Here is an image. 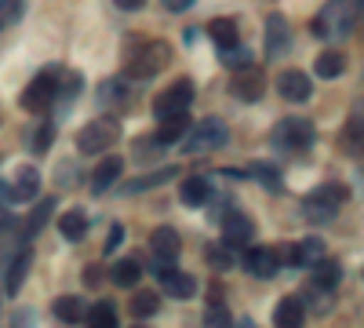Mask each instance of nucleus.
<instances>
[{"label": "nucleus", "mask_w": 364, "mask_h": 328, "mask_svg": "<svg viewBox=\"0 0 364 328\" xmlns=\"http://www.w3.org/2000/svg\"><path fill=\"white\" fill-rule=\"evenodd\" d=\"M357 15H360V0H353V8H350V0H328L321 15L314 18V33L328 44H343L353 33Z\"/></svg>", "instance_id": "1"}, {"label": "nucleus", "mask_w": 364, "mask_h": 328, "mask_svg": "<svg viewBox=\"0 0 364 328\" xmlns=\"http://www.w3.org/2000/svg\"><path fill=\"white\" fill-rule=\"evenodd\" d=\"M226 139H230V128L223 117H204V121L186 128L178 146H182V154H211L219 146H226Z\"/></svg>", "instance_id": "2"}, {"label": "nucleus", "mask_w": 364, "mask_h": 328, "mask_svg": "<svg viewBox=\"0 0 364 328\" xmlns=\"http://www.w3.org/2000/svg\"><path fill=\"white\" fill-rule=\"evenodd\" d=\"M168 58H171V48L164 41H154V44H146L139 51L128 55V63H124V77L132 80H149L154 73H161L168 66Z\"/></svg>", "instance_id": "3"}, {"label": "nucleus", "mask_w": 364, "mask_h": 328, "mask_svg": "<svg viewBox=\"0 0 364 328\" xmlns=\"http://www.w3.org/2000/svg\"><path fill=\"white\" fill-rule=\"evenodd\" d=\"M346 197H350V190L339 186V183L321 186V190H314L306 201H302V216H306V223H331L339 216V204Z\"/></svg>", "instance_id": "4"}, {"label": "nucleus", "mask_w": 364, "mask_h": 328, "mask_svg": "<svg viewBox=\"0 0 364 328\" xmlns=\"http://www.w3.org/2000/svg\"><path fill=\"white\" fill-rule=\"evenodd\" d=\"M117 139H120V125L113 121V117H95V121H87V125L80 128V135H77V150L91 157V154L109 150Z\"/></svg>", "instance_id": "5"}, {"label": "nucleus", "mask_w": 364, "mask_h": 328, "mask_svg": "<svg viewBox=\"0 0 364 328\" xmlns=\"http://www.w3.org/2000/svg\"><path fill=\"white\" fill-rule=\"evenodd\" d=\"M310 142H314V125L306 117H284L273 128V146H281V150H306Z\"/></svg>", "instance_id": "6"}, {"label": "nucleus", "mask_w": 364, "mask_h": 328, "mask_svg": "<svg viewBox=\"0 0 364 328\" xmlns=\"http://www.w3.org/2000/svg\"><path fill=\"white\" fill-rule=\"evenodd\" d=\"M190 102H193V80H186V77H178L171 88H164V92L154 99V113L161 117H175V113H186L190 110Z\"/></svg>", "instance_id": "7"}, {"label": "nucleus", "mask_w": 364, "mask_h": 328, "mask_svg": "<svg viewBox=\"0 0 364 328\" xmlns=\"http://www.w3.org/2000/svg\"><path fill=\"white\" fill-rule=\"evenodd\" d=\"M55 95H58V77H55L51 70H44V73H37L33 80H29V88L22 92V110L44 113V110L55 102Z\"/></svg>", "instance_id": "8"}, {"label": "nucleus", "mask_w": 364, "mask_h": 328, "mask_svg": "<svg viewBox=\"0 0 364 328\" xmlns=\"http://www.w3.org/2000/svg\"><path fill=\"white\" fill-rule=\"evenodd\" d=\"M277 92H281V99H288V102H306V99L314 95V80L302 73V70H284V73L277 77Z\"/></svg>", "instance_id": "9"}, {"label": "nucleus", "mask_w": 364, "mask_h": 328, "mask_svg": "<svg viewBox=\"0 0 364 328\" xmlns=\"http://www.w3.org/2000/svg\"><path fill=\"white\" fill-rule=\"evenodd\" d=\"M233 95L245 102H259L266 95V77L255 66H245L240 73H233Z\"/></svg>", "instance_id": "10"}, {"label": "nucleus", "mask_w": 364, "mask_h": 328, "mask_svg": "<svg viewBox=\"0 0 364 328\" xmlns=\"http://www.w3.org/2000/svg\"><path fill=\"white\" fill-rule=\"evenodd\" d=\"M288 48H291V26H288V18L284 15H269L266 18V51L277 58Z\"/></svg>", "instance_id": "11"}, {"label": "nucleus", "mask_w": 364, "mask_h": 328, "mask_svg": "<svg viewBox=\"0 0 364 328\" xmlns=\"http://www.w3.org/2000/svg\"><path fill=\"white\" fill-rule=\"evenodd\" d=\"M252 233H255V226H252V219H248L245 212H230V216L223 219V237H226V245H230V248L248 245V241H252Z\"/></svg>", "instance_id": "12"}, {"label": "nucleus", "mask_w": 364, "mask_h": 328, "mask_svg": "<svg viewBox=\"0 0 364 328\" xmlns=\"http://www.w3.org/2000/svg\"><path fill=\"white\" fill-rule=\"evenodd\" d=\"M178 175V168H161V171H149V175H139V179H128L124 186H120V194L124 197H135V194H142V190H157V186H164V183H171V179Z\"/></svg>", "instance_id": "13"}, {"label": "nucleus", "mask_w": 364, "mask_h": 328, "mask_svg": "<svg viewBox=\"0 0 364 328\" xmlns=\"http://www.w3.org/2000/svg\"><path fill=\"white\" fill-rule=\"evenodd\" d=\"M149 248H154L157 263H171V259L178 255V248H182L175 226H157V230H154V237H149Z\"/></svg>", "instance_id": "14"}, {"label": "nucleus", "mask_w": 364, "mask_h": 328, "mask_svg": "<svg viewBox=\"0 0 364 328\" xmlns=\"http://www.w3.org/2000/svg\"><path fill=\"white\" fill-rule=\"evenodd\" d=\"M178 197L186 208H204L211 201V186H208V179L204 175H190V179H182V186H178Z\"/></svg>", "instance_id": "15"}, {"label": "nucleus", "mask_w": 364, "mask_h": 328, "mask_svg": "<svg viewBox=\"0 0 364 328\" xmlns=\"http://www.w3.org/2000/svg\"><path fill=\"white\" fill-rule=\"evenodd\" d=\"M37 190H41V171L33 164H22L11 183V201H33Z\"/></svg>", "instance_id": "16"}, {"label": "nucleus", "mask_w": 364, "mask_h": 328, "mask_svg": "<svg viewBox=\"0 0 364 328\" xmlns=\"http://www.w3.org/2000/svg\"><path fill=\"white\" fill-rule=\"evenodd\" d=\"M302 317H306V303H302L299 295H284V300L277 303V310H273V321H277V328H299Z\"/></svg>", "instance_id": "17"}, {"label": "nucleus", "mask_w": 364, "mask_h": 328, "mask_svg": "<svg viewBox=\"0 0 364 328\" xmlns=\"http://www.w3.org/2000/svg\"><path fill=\"white\" fill-rule=\"evenodd\" d=\"M161 281H164V292L171 300H193L197 295V281L182 270H161Z\"/></svg>", "instance_id": "18"}, {"label": "nucleus", "mask_w": 364, "mask_h": 328, "mask_svg": "<svg viewBox=\"0 0 364 328\" xmlns=\"http://www.w3.org/2000/svg\"><path fill=\"white\" fill-rule=\"evenodd\" d=\"M120 168H124V161H120V157L99 161L95 171H91V190H95V194H106V190L117 183V179H120Z\"/></svg>", "instance_id": "19"}, {"label": "nucleus", "mask_w": 364, "mask_h": 328, "mask_svg": "<svg viewBox=\"0 0 364 328\" xmlns=\"http://www.w3.org/2000/svg\"><path fill=\"white\" fill-rule=\"evenodd\" d=\"M343 70H346V55H343L339 48L321 51L317 63H314V73H317L321 80H336V77H343Z\"/></svg>", "instance_id": "20"}, {"label": "nucleus", "mask_w": 364, "mask_h": 328, "mask_svg": "<svg viewBox=\"0 0 364 328\" xmlns=\"http://www.w3.org/2000/svg\"><path fill=\"white\" fill-rule=\"evenodd\" d=\"M29 263H33V252L29 248H22L15 259H11V266H8V274H4V288H8V295H18L22 292V285H26V274H29Z\"/></svg>", "instance_id": "21"}, {"label": "nucleus", "mask_w": 364, "mask_h": 328, "mask_svg": "<svg viewBox=\"0 0 364 328\" xmlns=\"http://www.w3.org/2000/svg\"><path fill=\"white\" fill-rule=\"evenodd\" d=\"M186 128H190V117H186V113L164 117V121H161V128H157V146H175V142H182Z\"/></svg>", "instance_id": "22"}, {"label": "nucleus", "mask_w": 364, "mask_h": 328, "mask_svg": "<svg viewBox=\"0 0 364 328\" xmlns=\"http://www.w3.org/2000/svg\"><path fill=\"white\" fill-rule=\"evenodd\" d=\"M277 248H252L248 252V270L255 274V277H273L277 274Z\"/></svg>", "instance_id": "23"}, {"label": "nucleus", "mask_w": 364, "mask_h": 328, "mask_svg": "<svg viewBox=\"0 0 364 328\" xmlns=\"http://www.w3.org/2000/svg\"><path fill=\"white\" fill-rule=\"evenodd\" d=\"M58 233H63L66 241H80V237L87 233V216L80 212V208L63 212V216H58Z\"/></svg>", "instance_id": "24"}, {"label": "nucleus", "mask_w": 364, "mask_h": 328, "mask_svg": "<svg viewBox=\"0 0 364 328\" xmlns=\"http://www.w3.org/2000/svg\"><path fill=\"white\" fill-rule=\"evenodd\" d=\"M339 277H343V266H339L336 259H321V263H314V288L331 292V288L339 285Z\"/></svg>", "instance_id": "25"}, {"label": "nucleus", "mask_w": 364, "mask_h": 328, "mask_svg": "<svg viewBox=\"0 0 364 328\" xmlns=\"http://www.w3.org/2000/svg\"><path fill=\"white\" fill-rule=\"evenodd\" d=\"M208 37L215 41L223 51L233 48V44H237V22H233V18H211V22H208Z\"/></svg>", "instance_id": "26"}, {"label": "nucleus", "mask_w": 364, "mask_h": 328, "mask_svg": "<svg viewBox=\"0 0 364 328\" xmlns=\"http://www.w3.org/2000/svg\"><path fill=\"white\" fill-rule=\"evenodd\" d=\"M109 281L120 285V288H135V281H142V266L135 259H120L109 270Z\"/></svg>", "instance_id": "27"}, {"label": "nucleus", "mask_w": 364, "mask_h": 328, "mask_svg": "<svg viewBox=\"0 0 364 328\" xmlns=\"http://www.w3.org/2000/svg\"><path fill=\"white\" fill-rule=\"evenodd\" d=\"M51 310H55V317L63 321V324H77L84 307H80V300H77V295H58V300L51 303Z\"/></svg>", "instance_id": "28"}, {"label": "nucleus", "mask_w": 364, "mask_h": 328, "mask_svg": "<svg viewBox=\"0 0 364 328\" xmlns=\"http://www.w3.org/2000/svg\"><path fill=\"white\" fill-rule=\"evenodd\" d=\"M51 212H55V201L51 197H44L37 208H33V216H29L26 223H22V230H26V237L29 233H41L44 226H48V219H51Z\"/></svg>", "instance_id": "29"}, {"label": "nucleus", "mask_w": 364, "mask_h": 328, "mask_svg": "<svg viewBox=\"0 0 364 328\" xmlns=\"http://www.w3.org/2000/svg\"><path fill=\"white\" fill-rule=\"evenodd\" d=\"M157 310H161V295H157V292L146 288V292H135V295H132V314H135V317H154Z\"/></svg>", "instance_id": "30"}, {"label": "nucleus", "mask_w": 364, "mask_h": 328, "mask_svg": "<svg viewBox=\"0 0 364 328\" xmlns=\"http://www.w3.org/2000/svg\"><path fill=\"white\" fill-rule=\"evenodd\" d=\"M204 255H208V263L215 266V270H230V266L237 263V255H233V248H230L226 241H215V245H208V248H204Z\"/></svg>", "instance_id": "31"}, {"label": "nucleus", "mask_w": 364, "mask_h": 328, "mask_svg": "<svg viewBox=\"0 0 364 328\" xmlns=\"http://www.w3.org/2000/svg\"><path fill=\"white\" fill-rule=\"evenodd\" d=\"M87 328H117V310L109 303H95L87 310Z\"/></svg>", "instance_id": "32"}, {"label": "nucleus", "mask_w": 364, "mask_h": 328, "mask_svg": "<svg viewBox=\"0 0 364 328\" xmlns=\"http://www.w3.org/2000/svg\"><path fill=\"white\" fill-rule=\"evenodd\" d=\"M321 259H324V241H321V237H306V241H299V266L302 263L314 266Z\"/></svg>", "instance_id": "33"}, {"label": "nucleus", "mask_w": 364, "mask_h": 328, "mask_svg": "<svg viewBox=\"0 0 364 328\" xmlns=\"http://www.w3.org/2000/svg\"><path fill=\"white\" fill-rule=\"evenodd\" d=\"M204 328H233L230 310H226L223 303H211V307L204 310Z\"/></svg>", "instance_id": "34"}, {"label": "nucleus", "mask_w": 364, "mask_h": 328, "mask_svg": "<svg viewBox=\"0 0 364 328\" xmlns=\"http://www.w3.org/2000/svg\"><path fill=\"white\" fill-rule=\"evenodd\" d=\"M26 15V0H0V26H15Z\"/></svg>", "instance_id": "35"}, {"label": "nucleus", "mask_w": 364, "mask_h": 328, "mask_svg": "<svg viewBox=\"0 0 364 328\" xmlns=\"http://www.w3.org/2000/svg\"><path fill=\"white\" fill-rule=\"evenodd\" d=\"M51 135H55V125L44 121V125L33 132V139H26V142H29V150H33V154H44L48 146H51Z\"/></svg>", "instance_id": "36"}, {"label": "nucleus", "mask_w": 364, "mask_h": 328, "mask_svg": "<svg viewBox=\"0 0 364 328\" xmlns=\"http://www.w3.org/2000/svg\"><path fill=\"white\" fill-rule=\"evenodd\" d=\"M245 175H252V179H259V183H266L269 190H281V175L277 171H273L269 164H252Z\"/></svg>", "instance_id": "37"}, {"label": "nucleus", "mask_w": 364, "mask_h": 328, "mask_svg": "<svg viewBox=\"0 0 364 328\" xmlns=\"http://www.w3.org/2000/svg\"><path fill=\"white\" fill-rule=\"evenodd\" d=\"M223 63H226V66H237V70H245V66H252V51H245V48L233 44V48L223 51Z\"/></svg>", "instance_id": "38"}, {"label": "nucleus", "mask_w": 364, "mask_h": 328, "mask_svg": "<svg viewBox=\"0 0 364 328\" xmlns=\"http://www.w3.org/2000/svg\"><path fill=\"white\" fill-rule=\"evenodd\" d=\"M343 135H346L343 142H346L350 150L357 154V150H360V113H353V117H350V125L343 128Z\"/></svg>", "instance_id": "39"}, {"label": "nucleus", "mask_w": 364, "mask_h": 328, "mask_svg": "<svg viewBox=\"0 0 364 328\" xmlns=\"http://www.w3.org/2000/svg\"><path fill=\"white\" fill-rule=\"evenodd\" d=\"M11 328H37V317H33V310H15V317H11Z\"/></svg>", "instance_id": "40"}, {"label": "nucleus", "mask_w": 364, "mask_h": 328, "mask_svg": "<svg viewBox=\"0 0 364 328\" xmlns=\"http://www.w3.org/2000/svg\"><path fill=\"white\" fill-rule=\"evenodd\" d=\"M277 263L299 266V245H284V248H277Z\"/></svg>", "instance_id": "41"}, {"label": "nucleus", "mask_w": 364, "mask_h": 328, "mask_svg": "<svg viewBox=\"0 0 364 328\" xmlns=\"http://www.w3.org/2000/svg\"><path fill=\"white\" fill-rule=\"evenodd\" d=\"M120 241H124V226L117 223V226L109 230V237H106V252H117V248H120Z\"/></svg>", "instance_id": "42"}, {"label": "nucleus", "mask_w": 364, "mask_h": 328, "mask_svg": "<svg viewBox=\"0 0 364 328\" xmlns=\"http://www.w3.org/2000/svg\"><path fill=\"white\" fill-rule=\"evenodd\" d=\"M197 0H164V8L168 11H186V8H193Z\"/></svg>", "instance_id": "43"}, {"label": "nucleus", "mask_w": 364, "mask_h": 328, "mask_svg": "<svg viewBox=\"0 0 364 328\" xmlns=\"http://www.w3.org/2000/svg\"><path fill=\"white\" fill-rule=\"evenodd\" d=\"M99 277H102V270H99V266H87V270H84V281H87V285H102Z\"/></svg>", "instance_id": "44"}, {"label": "nucleus", "mask_w": 364, "mask_h": 328, "mask_svg": "<svg viewBox=\"0 0 364 328\" xmlns=\"http://www.w3.org/2000/svg\"><path fill=\"white\" fill-rule=\"evenodd\" d=\"M113 4H117V8H124V11H139L146 0H113Z\"/></svg>", "instance_id": "45"}, {"label": "nucleus", "mask_w": 364, "mask_h": 328, "mask_svg": "<svg viewBox=\"0 0 364 328\" xmlns=\"http://www.w3.org/2000/svg\"><path fill=\"white\" fill-rule=\"evenodd\" d=\"M11 201V183H4V179H0V204H8Z\"/></svg>", "instance_id": "46"}, {"label": "nucleus", "mask_w": 364, "mask_h": 328, "mask_svg": "<svg viewBox=\"0 0 364 328\" xmlns=\"http://www.w3.org/2000/svg\"><path fill=\"white\" fill-rule=\"evenodd\" d=\"M240 328H255V324H252V321H245V324H240Z\"/></svg>", "instance_id": "47"}, {"label": "nucleus", "mask_w": 364, "mask_h": 328, "mask_svg": "<svg viewBox=\"0 0 364 328\" xmlns=\"http://www.w3.org/2000/svg\"><path fill=\"white\" fill-rule=\"evenodd\" d=\"M135 328H142V324H135Z\"/></svg>", "instance_id": "48"}]
</instances>
